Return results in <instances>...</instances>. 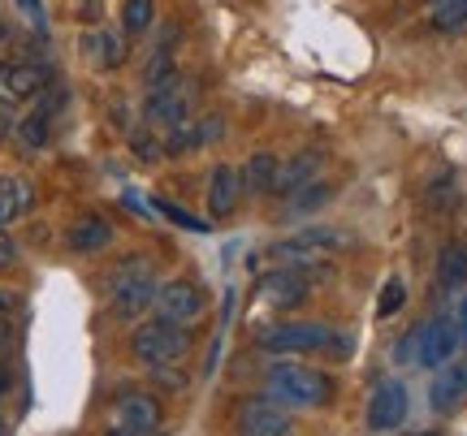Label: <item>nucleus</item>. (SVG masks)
Segmentation results:
<instances>
[{
	"label": "nucleus",
	"mask_w": 467,
	"mask_h": 436,
	"mask_svg": "<svg viewBox=\"0 0 467 436\" xmlns=\"http://www.w3.org/2000/svg\"><path fill=\"white\" fill-rule=\"evenodd\" d=\"M265 398L282 411H317L334 398V376L307 363H273L265 376Z\"/></svg>",
	"instance_id": "nucleus-1"
},
{
	"label": "nucleus",
	"mask_w": 467,
	"mask_h": 436,
	"mask_svg": "<svg viewBox=\"0 0 467 436\" xmlns=\"http://www.w3.org/2000/svg\"><path fill=\"white\" fill-rule=\"evenodd\" d=\"M156 289H161V281H156L148 255H126L109 272V302H113L117 319H139L156 302Z\"/></svg>",
	"instance_id": "nucleus-2"
},
{
	"label": "nucleus",
	"mask_w": 467,
	"mask_h": 436,
	"mask_svg": "<svg viewBox=\"0 0 467 436\" xmlns=\"http://www.w3.org/2000/svg\"><path fill=\"white\" fill-rule=\"evenodd\" d=\"M191 350V333L169 324V319H148L130 333V354L143 363V368L161 371V368H178Z\"/></svg>",
	"instance_id": "nucleus-3"
},
{
	"label": "nucleus",
	"mask_w": 467,
	"mask_h": 436,
	"mask_svg": "<svg viewBox=\"0 0 467 436\" xmlns=\"http://www.w3.org/2000/svg\"><path fill=\"white\" fill-rule=\"evenodd\" d=\"M195 117V96H191V83L182 74H169L165 83L148 86V100H143V121L151 130H178Z\"/></svg>",
	"instance_id": "nucleus-4"
},
{
	"label": "nucleus",
	"mask_w": 467,
	"mask_h": 436,
	"mask_svg": "<svg viewBox=\"0 0 467 436\" xmlns=\"http://www.w3.org/2000/svg\"><path fill=\"white\" fill-rule=\"evenodd\" d=\"M334 329L320 324V319H290V324H273L255 337V346L265 354H312V350H329Z\"/></svg>",
	"instance_id": "nucleus-5"
},
{
	"label": "nucleus",
	"mask_w": 467,
	"mask_h": 436,
	"mask_svg": "<svg viewBox=\"0 0 467 436\" xmlns=\"http://www.w3.org/2000/svg\"><path fill=\"white\" fill-rule=\"evenodd\" d=\"M156 319H169V324H178V329H186V324H195V319L208 311V294H203L200 281H191V277H173V281H165V286L156 289Z\"/></svg>",
	"instance_id": "nucleus-6"
},
{
	"label": "nucleus",
	"mask_w": 467,
	"mask_h": 436,
	"mask_svg": "<svg viewBox=\"0 0 467 436\" xmlns=\"http://www.w3.org/2000/svg\"><path fill=\"white\" fill-rule=\"evenodd\" d=\"M337 247H342V234H337V229H329V225H303L299 234L273 242L268 255H273V259H282V264H295V259H299V264H312V259L334 255Z\"/></svg>",
	"instance_id": "nucleus-7"
},
{
	"label": "nucleus",
	"mask_w": 467,
	"mask_h": 436,
	"mask_svg": "<svg viewBox=\"0 0 467 436\" xmlns=\"http://www.w3.org/2000/svg\"><path fill=\"white\" fill-rule=\"evenodd\" d=\"M317 277L320 272H312V269H273L260 277V299L268 307H277V311H295L299 302H307Z\"/></svg>",
	"instance_id": "nucleus-8"
},
{
	"label": "nucleus",
	"mask_w": 467,
	"mask_h": 436,
	"mask_svg": "<svg viewBox=\"0 0 467 436\" xmlns=\"http://www.w3.org/2000/svg\"><path fill=\"white\" fill-rule=\"evenodd\" d=\"M459 324L454 316H433L420 324V346H416V363L420 368H446L459 350Z\"/></svg>",
	"instance_id": "nucleus-9"
},
{
	"label": "nucleus",
	"mask_w": 467,
	"mask_h": 436,
	"mask_svg": "<svg viewBox=\"0 0 467 436\" xmlns=\"http://www.w3.org/2000/svg\"><path fill=\"white\" fill-rule=\"evenodd\" d=\"M407 411H411L407 385L402 380H381L372 389V398H368V428L372 432H394V428H402Z\"/></svg>",
	"instance_id": "nucleus-10"
},
{
	"label": "nucleus",
	"mask_w": 467,
	"mask_h": 436,
	"mask_svg": "<svg viewBox=\"0 0 467 436\" xmlns=\"http://www.w3.org/2000/svg\"><path fill=\"white\" fill-rule=\"evenodd\" d=\"M238 436H290V415L268 398H247L234 415Z\"/></svg>",
	"instance_id": "nucleus-11"
},
{
	"label": "nucleus",
	"mask_w": 467,
	"mask_h": 436,
	"mask_svg": "<svg viewBox=\"0 0 467 436\" xmlns=\"http://www.w3.org/2000/svg\"><path fill=\"white\" fill-rule=\"evenodd\" d=\"M113 420L126 432H161V402L143 389H126V393H117Z\"/></svg>",
	"instance_id": "nucleus-12"
},
{
	"label": "nucleus",
	"mask_w": 467,
	"mask_h": 436,
	"mask_svg": "<svg viewBox=\"0 0 467 436\" xmlns=\"http://www.w3.org/2000/svg\"><path fill=\"white\" fill-rule=\"evenodd\" d=\"M221 135H225V121H221L217 113L191 117L186 126H178V130L165 135V151L169 156H186V151H200V147H208V143H217Z\"/></svg>",
	"instance_id": "nucleus-13"
},
{
	"label": "nucleus",
	"mask_w": 467,
	"mask_h": 436,
	"mask_svg": "<svg viewBox=\"0 0 467 436\" xmlns=\"http://www.w3.org/2000/svg\"><path fill=\"white\" fill-rule=\"evenodd\" d=\"M238 199H243V177H238V168L225 165V160L213 165V173H208V212H213V220L234 217Z\"/></svg>",
	"instance_id": "nucleus-14"
},
{
	"label": "nucleus",
	"mask_w": 467,
	"mask_h": 436,
	"mask_svg": "<svg viewBox=\"0 0 467 436\" xmlns=\"http://www.w3.org/2000/svg\"><path fill=\"white\" fill-rule=\"evenodd\" d=\"M39 91H48V69L22 61V66H5V83H0V100L5 104H22L35 100Z\"/></svg>",
	"instance_id": "nucleus-15"
},
{
	"label": "nucleus",
	"mask_w": 467,
	"mask_h": 436,
	"mask_svg": "<svg viewBox=\"0 0 467 436\" xmlns=\"http://www.w3.org/2000/svg\"><path fill=\"white\" fill-rule=\"evenodd\" d=\"M320 168H325V156L320 151H295V156H285L277 160V177H273V195H290V190H299L317 177Z\"/></svg>",
	"instance_id": "nucleus-16"
},
{
	"label": "nucleus",
	"mask_w": 467,
	"mask_h": 436,
	"mask_svg": "<svg viewBox=\"0 0 467 436\" xmlns=\"http://www.w3.org/2000/svg\"><path fill=\"white\" fill-rule=\"evenodd\" d=\"M463 398H467V359H451L441 368V376L433 380V389H429V406H433L437 415H446Z\"/></svg>",
	"instance_id": "nucleus-17"
},
{
	"label": "nucleus",
	"mask_w": 467,
	"mask_h": 436,
	"mask_svg": "<svg viewBox=\"0 0 467 436\" xmlns=\"http://www.w3.org/2000/svg\"><path fill=\"white\" fill-rule=\"evenodd\" d=\"M31 203H35V186L26 177H17V173H5L0 177V229H9L14 220L26 217Z\"/></svg>",
	"instance_id": "nucleus-18"
},
{
	"label": "nucleus",
	"mask_w": 467,
	"mask_h": 436,
	"mask_svg": "<svg viewBox=\"0 0 467 436\" xmlns=\"http://www.w3.org/2000/svg\"><path fill=\"white\" fill-rule=\"evenodd\" d=\"M66 242H69V251L74 255H96L113 242V225H109L104 217H78L74 225H69Z\"/></svg>",
	"instance_id": "nucleus-19"
},
{
	"label": "nucleus",
	"mask_w": 467,
	"mask_h": 436,
	"mask_svg": "<svg viewBox=\"0 0 467 436\" xmlns=\"http://www.w3.org/2000/svg\"><path fill=\"white\" fill-rule=\"evenodd\" d=\"M14 138L22 151H44L52 138V100H44L39 108H31L26 117L14 121Z\"/></svg>",
	"instance_id": "nucleus-20"
},
{
	"label": "nucleus",
	"mask_w": 467,
	"mask_h": 436,
	"mask_svg": "<svg viewBox=\"0 0 467 436\" xmlns=\"http://www.w3.org/2000/svg\"><path fill=\"white\" fill-rule=\"evenodd\" d=\"M83 56L96 69H117L126 61V35L121 31H91L83 35Z\"/></svg>",
	"instance_id": "nucleus-21"
},
{
	"label": "nucleus",
	"mask_w": 467,
	"mask_h": 436,
	"mask_svg": "<svg viewBox=\"0 0 467 436\" xmlns=\"http://www.w3.org/2000/svg\"><path fill=\"white\" fill-rule=\"evenodd\" d=\"M334 182H325V177H312L307 186H299V190H290V195H282V220H295V217H307V212H317L320 203L334 199Z\"/></svg>",
	"instance_id": "nucleus-22"
},
{
	"label": "nucleus",
	"mask_w": 467,
	"mask_h": 436,
	"mask_svg": "<svg viewBox=\"0 0 467 436\" xmlns=\"http://www.w3.org/2000/svg\"><path fill=\"white\" fill-rule=\"evenodd\" d=\"M277 160H282V156H273V151H251L247 165L238 168V177H243V190H247V195H273Z\"/></svg>",
	"instance_id": "nucleus-23"
},
{
	"label": "nucleus",
	"mask_w": 467,
	"mask_h": 436,
	"mask_svg": "<svg viewBox=\"0 0 467 436\" xmlns=\"http://www.w3.org/2000/svg\"><path fill=\"white\" fill-rule=\"evenodd\" d=\"M433 277L441 289H463L467 286V247L463 242H446V247H441Z\"/></svg>",
	"instance_id": "nucleus-24"
},
{
	"label": "nucleus",
	"mask_w": 467,
	"mask_h": 436,
	"mask_svg": "<svg viewBox=\"0 0 467 436\" xmlns=\"http://www.w3.org/2000/svg\"><path fill=\"white\" fill-rule=\"evenodd\" d=\"M429 26H433V31H463L467 26V0H433Z\"/></svg>",
	"instance_id": "nucleus-25"
},
{
	"label": "nucleus",
	"mask_w": 467,
	"mask_h": 436,
	"mask_svg": "<svg viewBox=\"0 0 467 436\" xmlns=\"http://www.w3.org/2000/svg\"><path fill=\"white\" fill-rule=\"evenodd\" d=\"M156 17V0H126L121 5V35H143Z\"/></svg>",
	"instance_id": "nucleus-26"
},
{
	"label": "nucleus",
	"mask_w": 467,
	"mask_h": 436,
	"mask_svg": "<svg viewBox=\"0 0 467 436\" xmlns=\"http://www.w3.org/2000/svg\"><path fill=\"white\" fill-rule=\"evenodd\" d=\"M402 302H407V281H402V277H389V281H385V289H381V302H377V316H381V319L399 316Z\"/></svg>",
	"instance_id": "nucleus-27"
},
{
	"label": "nucleus",
	"mask_w": 467,
	"mask_h": 436,
	"mask_svg": "<svg viewBox=\"0 0 467 436\" xmlns=\"http://www.w3.org/2000/svg\"><path fill=\"white\" fill-rule=\"evenodd\" d=\"M424 199H429V208H451V203L459 199L454 173H441V177H433V182H429V190H424Z\"/></svg>",
	"instance_id": "nucleus-28"
},
{
	"label": "nucleus",
	"mask_w": 467,
	"mask_h": 436,
	"mask_svg": "<svg viewBox=\"0 0 467 436\" xmlns=\"http://www.w3.org/2000/svg\"><path fill=\"white\" fill-rule=\"evenodd\" d=\"M156 212L161 217H169L173 225H182V229H195V234H208V220H195L191 212H182V208H173V203H165V199H156Z\"/></svg>",
	"instance_id": "nucleus-29"
},
{
	"label": "nucleus",
	"mask_w": 467,
	"mask_h": 436,
	"mask_svg": "<svg viewBox=\"0 0 467 436\" xmlns=\"http://www.w3.org/2000/svg\"><path fill=\"white\" fill-rule=\"evenodd\" d=\"M130 147H134V156H139V160H156V156H165V151H161V138L151 135V130H134Z\"/></svg>",
	"instance_id": "nucleus-30"
},
{
	"label": "nucleus",
	"mask_w": 467,
	"mask_h": 436,
	"mask_svg": "<svg viewBox=\"0 0 467 436\" xmlns=\"http://www.w3.org/2000/svg\"><path fill=\"white\" fill-rule=\"evenodd\" d=\"M17 9L26 14V22H31L35 31H48V14H44V0H14Z\"/></svg>",
	"instance_id": "nucleus-31"
},
{
	"label": "nucleus",
	"mask_w": 467,
	"mask_h": 436,
	"mask_svg": "<svg viewBox=\"0 0 467 436\" xmlns=\"http://www.w3.org/2000/svg\"><path fill=\"white\" fill-rule=\"evenodd\" d=\"M416 346H420V329H411V333L399 341V350H394L399 354V363H416Z\"/></svg>",
	"instance_id": "nucleus-32"
},
{
	"label": "nucleus",
	"mask_w": 467,
	"mask_h": 436,
	"mask_svg": "<svg viewBox=\"0 0 467 436\" xmlns=\"http://www.w3.org/2000/svg\"><path fill=\"white\" fill-rule=\"evenodd\" d=\"M14 264H17V242L5 234V229H0V272L14 269Z\"/></svg>",
	"instance_id": "nucleus-33"
},
{
	"label": "nucleus",
	"mask_w": 467,
	"mask_h": 436,
	"mask_svg": "<svg viewBox=\"0 0 467 436\" xmlns=\"http://www.w3.org/2000/svg\"><path fill=\"white\" fill-rule=\"evenodd\" d=\"M9 341H14V333H9V324H5V316H0V359L9 354Z\"/></svg>",
	"instance_id": "nucleus-34"
},
{
	"label": "nucleus",
	"mask_w": 467,
	"mask_h": 436,
	"mask_svg": "<svg viewBox=\"0 0 467 436\" xmlns=\"http://www.w3.org/2000/svg\"><path fill=\"white\" fill-rule=\"evenodd\" d=\"M9 108H14V104L0 100V135H9V130H14V121H9Z\"/></svg>",
	"instance_id": "nucleus-35"
},
{
	"label": "nucleus",
	"mask_w": 467,
	"mask_h": 436,
	"mask_svg": "<svg viewBox=\"0 0 467 436\" xmlns=\"http://www.w3.org/2000/svg\"><path fill=\"white\" fill-rule=\"evenodd\" d=\"M9 385H14V376H9V363H5V359H0V398H5V393H9Z\"/></svg>",
	"instance_id": "nucleus-36"
},
{
	"label": "nucleus",
	"mask_w": 467,
	"mask_h": 436,
	"mask_svg": "<svg viewBox=\"0 0 467 436\" xmlns=\"http://www.w3.org/2000/svg\"><path fill=\"white\" fill-rule=\"evenodd\" d=\"M454 324H459V337L467 341V299L459 302V316H454Z\"/></svg>",
	"instance_id": "nucleus-37"
},
{
	"label": "nucleus",
	"mask_w": 467,
	"mask_h": 436,
	"mask_svg": "<svg viewBox=\"0 0 467 436\" xmlns=\"http://www.w3.org/2000/svg\"><path fill=\"white\" fill-rule=\"evenodd\" d=\"M109 436H161V432H126V428H113Z\"/></svg>",
	"instance_id": "nucleus-38"
},
{
	"label": "nucleus",
	"mask_w": 467,
	"mask_h": 436,
	"mask_svg": "<svg viewBox=\"0 0 467 436\" xmlns=\"http://www.w3.org/2000/svg\"><path fill=\"white\" fill-rule=\"evenodd\" d=\"M5 311H9V299H5V294H0V316H5Z\"/></svg>",
	"instance_id": "nucleus-39"
},
{
	"label": "nucleus",
	"mask_w": 467,
	"mask_h": 436,
	"mask_svg": "<svg viewBox=\"0 0 467 436\" xmlns=\"http://www.w3.org/2000/svg\"><path fill=\"white\" fill-rule=\"evenodd\" d=\"M0 436H9V428H5V420H0Z\"/></svg>",
	"instance_id": "nucleus-40"
},
{
	"label": "nucleus",
	"mask_w": 467,
	"mask_h": 436,
	"mask_svg": "<svg viewBox=\"0 0 467 436\" xmlns=\"http://www.w3.org/2000/svg\"><path fill=\"white\" fill-rule=\"evenodd\" d=\"M0 44H5V22H0Z\"/></svg>",
	"instance_id": "nucleus-41"
}]
</instances>
